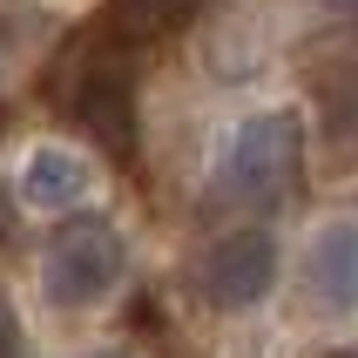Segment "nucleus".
I'll return each instance as SVG.
<instances>
[{"mask_svg": "<svg viewBox=\"0 0 358 358\" xmlns=\"http://www.w3.org/2000/svg\"><path fill=\"white\" fill-rule=\"evenodd\" d=\"M298 176H304V129H298L291 108L243 115L230 129V142H223V156H217V189L237 196V203H257V210L284 203L298 189Z\"/></svg>", "mask_w": 358, "mask_h": 358, "instance_id": "1", "label": "nucleus"}, {"mask_svg": "<svg viewBox=\"0 0 358 358\" xmlns=\"http://www.w3.org/2000/svg\"><path fill=\"white\" fill-rule=\"evenodd\" d=\"M122 264H129L122 230H108L101 217H68L41 250V291L61 311H88L122 284Z\"/></svg>", "mask_w": 358, "mask_h": 358, "instance_id": "2", "label": "nucleus"}, {"mask_svg": "<svg viewBox=\"0 0 358 358\" xmlns=\"http://www.w3.org/2000/svg\"><path fill=\"white\" fill-rule=\"evenodd\" d=\"M68 108H75V122L88 129V136L108 149V156L122 162H136L142 149V115H136V75L122 68L115 55H95V61H81L75 81H68Z\"/></svg>", "mask_w": 358, "mask_h": 358, "instance_id": "3", "label": "nucleus"}, {"mask_svg": "<svg viewBox=\"0 0 358 358\" xmlns=\"http://www.w3.org/2000/svg\"><path fill=\"white\" fill-rule=\"evenodd\" d=\"M196 284H203V298L217 304V311H250L278 284V243L264 237V230H230V237H217L203 250Z\"/></svg>", "mask_w": 358, "mask_h": 358, "instance_id": "4", "label": "nucleus"}, {"mask_svg": "<svg viewBox=\"0 0 358 358\" xmlns=\"http://www.w3.org/2000/svg\"><path fill=\"white\" fill-rule=\"evenodd\" d=\"M304 88H311V115H318L324 169L358 176V61H318Z\"/></svg>", "mask_w": 358, "mask_h": 358, "instance_id": "5", "label": "nucleus"}, {"mask_svg": "<svg viewBox=\"0 0 358 358\" xmlns=\"http://www.w3.org/2000/svg\"><path fill=\"white\" fill-rule=\"evenodd\" d=\"M304 291L318 311H352L358 304V217H324L304 237Z\"/></svg>", "mask_w": 358, "mask_h": 358, "instance_id": "6", "label": "nucleus"}, {"mask_svg": "<svg viewBox=\"0 0 358 358\" xmlns=\"http://www.w3.org/2000/svg\"><path fill=\"white\" fill-rule=\"evenodd\" d=\"M95 196H101L95 162L68 142H34V156L20 162V203H34V210L68 217V210H88Z\"/></svg>", "mask_w": 358, "mask_h": 358, "instance_id": "7", "label": "nucleus"}, {"mask_svg": "<svg viewBox=\"0 0 358 358\" xmlns=\"http://www.w3.org/2000/svg\"><path fill=\"white\" fill-rule=\"evenodd\" d=\"M196 20V0H108V27L122 48H156Z\"/></svg>", "mask_w": 358, "mask_h": 358, "instance_id": "8", "label": "nucleus"}, {"mask_svg": "<svg viewBox=\"0 0 358 358\" xmlns=\"http://www.w3.org/2000/svg\"><path fill=\"white\" fill-rule=\"evenodd\" d=\"M7 352H20V318H14V304L0 298V358Z\"/></svg>", "mask_w": 358, "mask_h": 358, "instance_id": "9", "label": "nucleus"}, {"mask_svg": "<svg viewBox=\"0 0 358 358\" xmlns=\"http://www.w3.org/2000/svg\"><path fill=\"white\" fill-rule=\"evenodd\" d=\"M324 14H338V20H358V0H318Z\"/></svg>", "mask_w": 358, "mask_h": 358, "instance_id": "10", "label": "nucleus"}, {"mask_svg": "<svg viewBox=\"0 0 358 358\" xmlns=\"http://www.w3.org/2000/svg\"><path fill=\"white\" fill-rule=\"evenodd\" d=\"M0 230H7V210H0Z\"/></svg>", "mask_w": 358, "mask_h": 358, "instance_id": "11", "label": "nucleus"}]
</instances>
